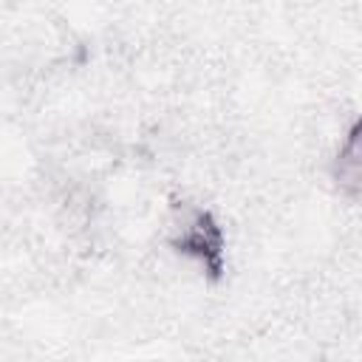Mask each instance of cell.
<instances>
[{
	"label": "cell",
	"mask_w": 362,
	"mask_h": 362,
	"mask_svg": "<svg viewBox=\"0 0 362 362\" xmlns=\"http://www.w3.org/2000/svg\"><path fill=\"white\" fill-rule=\"evenodd\" d=\"M173 246H175V252L198 260L209 274H221V269H223V232L206 209L184 206L175 215Z\"/></svg>",
	"instance_id": "obj_1"
},
{
	"label": "cell",
	"mask_w": 362,
	"mask_h": 362,
	"mask_svg": "<svg viewBox=\"0 0 362 362\" xmlns=\"http://www.w3.org/2000/svg\"><path fill=\"white\" fill-rule=\"evenodd\" d=\"M337 158H339L337 161V181L356 195V189H359V127L356 124L351 127Z\"/></svg>",
	"instance_id": "obj_2"
}]
</instances>
